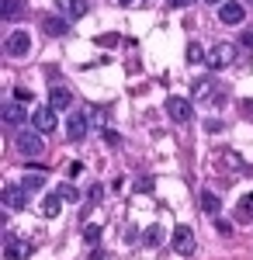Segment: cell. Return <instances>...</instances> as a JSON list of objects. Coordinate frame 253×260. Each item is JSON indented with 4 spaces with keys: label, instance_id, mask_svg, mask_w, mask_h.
<instances>
[{
    "label": "cell",
    "instance_id": "obj_1",
    "mask_svg": "<svg viewBox=\"0 0 253 260\" xmlns=\"http://www.w3.org/2000/svg\"><path fill=\"white\" fill-rule=\"evenodd\" d=\"M4 52H7L11 59L28 56V52H31V35H28V31H11V35H7V42H4Z\"/></svg>",
    "mask_w": 253,
    "mask_h": 260
},
{
    "label": "cell",
    "instance_id": "obj_2",
    "mask_svg": "<svg viewBox=\"0 0 253 260\" xmlns=\"http://www.w3.org/2000/svg\"><path fill=\"white\" fill-rule=\"evenodd\" d=\"M233 59H236V49L229 45V42H218L212 52H208V59H205V62H208V70H212V73H218V70H226Z\"/></svg>",
    "mask_w": 253,
    "mask_h": 260
},
{
    "label": "cell",
    "instance_id": "obj_3",
    "mask_svg": "<svg viewBox=\"0 0 253 260\" xmlns=\"http://www.w3.org/2000/svg\"><path fill=\"white\" fill-rule=\"evenodd\" d=\"M18 153H24V156H42L45 153V142H42V132L35 128V132H18Z\"/></svg>",
    "mask_w": 253,
    "mask_h": 260
},
{
    "label": "cell",
    "instance_id": "obj_4",
    "mask_svg": "<svg viewBox=\"0 0 253 260\" xmlns=\"http://www.w3.org/2000/svg\"><path fill=\"white\" fill-rule=\"evenodd\" d=\"M56 115L59 111L52 108V104H42V108H35V115H31V125L39 128L42 136H45V132H56V125H59Z\"/></svg>",
    "mask_w": 253,
    "mask_h": 260
},
{
    "label": "cell",
    "instance_id": "obj_5",
    "mask_svg": "<svg viewBox=\"0 0 253 260\" xmlns=\"http://www.w3.org/2000/svg\"><path fill=\"white\" fill-rule=\"evenodd\" d=\"M174 250L180 257H195V229L191 225H177L174 229Z\"/></svg>",
    "mask_w": 253,
    "mask_h": 260
},
{
    "label": "cell",
    "instance_id": "obj_6",
    "mask_svg": "<svg viewBox=\"0 0 253 260\" xmlns=\"http://www.w3.org/2000/svg\"><path fill=\"white\" fill-rule=\"evenodd\" d=\"M0 198H4V205H7V208H14V212H18V208H24V205H28V198H31V194L24 191V184H7Z\"/></svg>",
    "mask_w": 253,
    "mask_h": 260
},
{
    "label": "cell",
    "instance_id": "obj_7",
    "mask_svg": "<svg viewBox=\"0 0 253 260\" xmlns=\"http://www.w3.org/2000/svg\"><path fill=\"white\" fill-rule=\"evenodd\" d=\"M167 115L174 121H187L191 115H195V104L187 98H167Z\"/></svg>",
    "mask_w": 253,
    "mask_h": 260
},
{
    "label": "cell",
    "instance_id": "obj_8",
    "mask_svg": "<svg viewBox=\"0 0 253 260\" xmlns=\"http://www.w3.org/2000/svg\"><path fill=\"white\" fill-rule=\"evenodd\" d=\"M87 132H90V115H83V111H73V115H70V125H66V136H70L73 142H80L83 136H87Z\"/></svg>",
    "mask_w": 253,
    "mask_h": 260
},
{
    "label": "cell",
    "instance_id": "obj_9",
    "mask_svg": "<svg viewBox=\"0 0 253 260\" xmlns=\"http://www.w3.org/2000/svg\"><path fill=\"white\" fill-rule=\"evenodd\" d=\"M0 118L7 121V125H24V121H28V111L21 108V101H7V104L0 108Z\"/></svg>",
    "mask_w": 253,
    "mask_h": 260
},
{
    "label": "cell",
    "instance_id": "obj_10",
    "mask_svg": "<svg viewBox=\"0 0 253 260\" xmlns=\"http://www.w3.org/2000/svg\"><path fill=\"white\" fill-rule=\"evenodd\" d=\"M56 11L62 18H83L90 11V4L87 0H56Z\"/></svg>",
    "mask_w": 253,
    "mask_h": 260
},
{
    "label": "cell",
    "instance_id": "obj_11",
    "mask_svg": "<svg viewBox=\"0 0 253 260\" xmlns=\"http://www.w3.org/2000/svg\"><path fill=\"white\" fill-rule=\"evenodd\" d=\"M218 18L226 21V24H239V21L246 18V11H243V4H236V0H226V4H218Z\"/></svg>",
    "mask_w": 253,
    "mask_h": 260
},
{
    "label": "cell",
    "instance_id": "obj_12",
    "mask_svg": "<svg viewBox=\"0 0 253 260\" xmlns=\"http://www.w3.org/2000/svg\"><path fill=\"white\" fill-rule=\"evenodd\" d=\"M49 104H52L56 111H70V104H73V94H70L66 87H52V90H49Z\"/></svg>",
    "mask_w": 253,
    "mask_h": 260
},
{
    "label": "cell",
    "instance_id": "obj_13",
    "mask_svg": "<svg viewBox=\"0 0 253 260\" xmlns=\"http://www.w3.org/2000/svg\"><path fill=\"white\" fill-rule=\"evenodd\" d=\"M62 201H66V198H62L59 191H56V194H45V198H42V215H45V219H56L59 208H62Z\"/></svg>",
    "mask_w": 253,
    "mask_h": 260
},
{
    "label": "cell",
    "instance_id": "obj_14",
    "mask_svg": "<svg viewBox=\"0 0 253 260\" xmlns=\"http://www.w3.org/2000/svg\"><path fill=\"white\" fill-rule=\"evenodd\" d=\"M31 250H35L31 243H14V240H7V250H4V253H7V260H21V257H31Z\"/></svg>",
    "mask_w": 253,
    "mask_h": 260
},
{
    "label": "cell",
    "instance_id": "obj_15",
    "mask_svg": "<svg viewBox=\"0 0 253 260\" xmlns=\"http://www.w3.org/2000/svg\"><path fill=\"white\" fill-rule=\"evenodd\" d=\"M42 28H45V35H66V31H70L66 18H45V21H42Z\"/></svg>",
    "mask_w": 253,
    "mask_h": 260
},
{
    "label": "cell",
    "instance_id": "obj_16",
    "mask_svg": "<svg viewBox=\"0 0 253 260\" xmlns=\"http://www.w3.org/2000/svg\"><path fill=\"white\" fill-rule=\"evenodd\" d=\"M236 222H253V194H246L236 205Z\"/></svg>",
    "mask_w": 253,
    "mask_h": 260
},
{
    "label": "cell",
    "instance_id": "obj_17",
    "mask_svg": "<svg viewBox=\"0 0 253 260\" xmlns=\"http://www.w3.org/2000/svg\"><path fill=\"white\" fill-rule=\"evenodd\" d=\"M212 77H201V80H195V87H191V94H195V101H205L208 94H212Z\"/></svg>",
    "mask_w": 253,
    "mask_h": 260
},
{
    "label": "cell",
    "instance_id": "obj_18",
    "mask_svg": "<svg viewBox=\"0 0 253 260\" xmlns=\"http://www.w3.org/2000/svg\"><path fill=\"white\" fill-rule=\"evenodd\" d=\"M201 208H205L208 215H218V212H222V201L215 198L212 191H201Z\"/></svg>",
    "mask_w": 253,
    "mask_h": 260
},
{
    "label": "cell",
    "instance_id": "obj_19",
    "mask_svg": "<svg viewBox=\"0 0 253 260\" xmlns=\"http://www.w3.org/2000/svg\"><path fill=\"white\" fill-rule=\"evenodd\" d=\"M18 14H21V4H18V0H4V4H0V18L18 21Z\"/></svg>",
    "mask_w": 253,
    "mask_h": 260
},
{
    "label": "cell",
    "instance_id": "obj_20",
    "mask_svg": "<svg viewBox=\"0 0 253 260\" xmlns=\"http://www.w3.org/2000/svg\"><path fill=\"white\" fill-rule=\"evenodd\" d=\"M142 243H146V246H160V243H163V229H160V225H149V229L142 233Z\"/></svg>",
    "mask_w": 253,
    "mask_h": 260
},
{
    "label": "cell",
    "instance_id": "obj_21",
    "mask_svg": "<svg viewBox=\"0 0 253 260\" xmlns=\"http://www.w3.org/2000/svg\"><path fill=\"white\" fill-rule=\"evenodd\" d=\"M42 184H45V177H39V174H31V177H24V191L28 194H39Z\"/></svg>",
    "mask_w": 253,
    "mask_h": 260
},
{
    "label": "cell",
    "instance_id": "obj_22",
    "mask_svg": "<svg viewBox=\"0 0 253 260\" xmlns=\"http://www.w3.org/2000/svg\"><path fill=\"white\" fill-rule=\"evenodd\" d=\"M83 240L90 243V246H98V240H101V225H94V222H90V225L83 229Z\"/></svg>",
    "mask_w": 253,
    "mask_h": 260
},
{
    "label": "cell",
    "instance_id": "obj_23",
    "mask_svg": "<svg viewBox=\"0 0 253 260\" xmlns=\"http://www.w3.org/2000/svg\"><path fill=\"white\" fill-rule=\"evenodd\" d=\"M205 59H208V56H205L198 45H187V62H205Z\"/></svg>",
    "mask_w": 253,
    "mask_h": 260
},
{
    "label": "cell",
    "instance_id": "obj_24",
    "mask_svg": "<svg viewBox=\"0 0 253 260\" xmlns=\"http://www.w3.org/2000/svg\"><path fill=\"white\" fill-rule=\"evenodd\" d=\"M59 194H62L66 201H77V198H80V191L73 187V184H62V187H59Z\"/></svg>",
    "mask_w": 253,
    "mask_h": 260
},
{
    "label": "cell",
    "instance_id": "obj_25",
    "mask_svg": "<svg viewBox=\"0 0 253 260\" xmlns=\"http://www.w3.org/2000/svg\"><path fill=\"white\" fill-rule=\"evenodd\" d=\"M98 45H104V49H111V45H118V35H98Z\"/></svg>",
    "mask_w": 253,
    "mask_h": 260
},
{
    "label": "cell",
    "instance_id": "obj_26",
    "mask_svg": "<svg viewBox=\"0 0 253 260\" xmlns=\"http://www.w3.org/2000/svg\"><path fill=\"white\" fill-rule=\"evenodd\" d=\"M215 229H218L222 236H229V233H233V222H226V219H215Z\"/></svg>",
    "mask_w": 253,
    "mask_h": 260
},
{
    "label": "cell",
    "instance_id": "obj_27",
    "mask_svg": "<svg viewBox=\"0 0 253 260\" xmlns=\"http://www.w3.org/2000/svg\"><path fill=\"white\" fill-rule=\"evenodd\" d=\"M14 98H18L21 104H28V101H31V90H28V87H18V90H14Z\"/></svg>",
    "mask_w": 253,
    "mask_h": 260
},
{
    "label": "cell",
    "instance_id": "obj_28",
    "mask_svg": "<svg viewBox=\"0 0 253 260\" xmlns=\"http://www.w3.org/2000/svg\"><path fill=\"white\" fill-rule=\"evenodd\" d=\"M101 194H104V187H101V184H94V187H90V201H98Z\"/></svg>",
    "mask_w": 253,
    "mask_h": 260
},
{
    "label": "cell",
    "instance_id": "obj_29",
    "mask_svg": "<svg viewBox=\"0 0 253 260\" xmlns=\"http://www.w3.org/2000/svg\"><path fill=\"white\" fill-rule=\"evenodd\" d=\"M243 115H246V118H253V101H243Z\"/></svg>",
    "mask_w": 253,
    "mask_h": 260
},
{
    "label": "cell",
    "instance_id": "obj_30",
    "mask_svg": "<svg viewBox=\"0 0 253 260\" xmlns=\"http://www.w3.org/2000/svg\"><path fill=\"white\" fill-rule=\"evenodd\" d=\"M243 45H246V49L253 52V31H246V35H243Z\"/></svg>",
    "mask_w": 253,
    "mask_h": 260
},
{
    "label": "cell",
    "instance_id": "obj_31",
    "mask_svg": "<svg viewBox=\"0 0 253 260\" xmlns=\"http://www.w3.org/2000/svg\"><path fill=\"white\" fill-rule=\"evenodd\" d=\"M90 260H104V250H98V246H94V253H90Z\"/></svg>",
    "mask_w": 253,
    "mask_h": 260
},
{
    "label": "cell",
    "instance_id": "obj_32",
    "mask_svg": "<svg viewBox=\"0 0 253 260\" xmlns=\"http://www.w3.org/2000/svg\"><path fill=\"white\" fill-rule=\"evenodd\" d=\"M118 4H121V7H132V4H136V0H118Z\"/></svg>",
    "mask_w": 253,
    "mask_h": 260
},
{
    "label": "cell",
    "instance_id": "obj_33",
    "mask_svg": "<svg viewBox=\"0 0 253 260\" xmlns=\"http://www.w3.org/2000/svg\"><path fill=\"white\" fill-rule=\"evenodd\" d=\"M170 4H174V7H184V4H187V0H170Z\"/></svg>",
    "mask_w": 253,
    "mask_h": 260
},
{
    "label": "cell",
    "instance_id": "obj_34",
    "mask_svg": "<svg viewBox=\"0 0 253 260\" xmlns=\"http://www.w3.org/2000/svg\"><path fill=\"white\" fill-rule=\"evenodd\" d=\"M205 4H212V7H218V4H226V0H205Z\"/></svg>",
    "mask_w": 253,
    "mask_h": 260
}]
</instances>
